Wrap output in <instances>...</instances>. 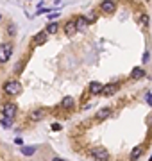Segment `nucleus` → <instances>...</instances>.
I'll use <instances>...</instances> for the list:
<instances>
[{
	"mask_svg": "<svg viewBox=\"0 0 152 161\" xmlns=\"http://www.w3.org/2000/svg\"><path fill=\"white\" fill-rule=\"evenodd\" d=\"M138 156H141V149H140V147H134V150L131 154V159H136Z\"/></svg>",
	"mask_w": 152,
	"mask_h": 161,
	"instance_id": "f3484780",
	"label": "nucleus"
},
{
	"mask_svg": "<svg viewBox=\"0 0 152 161\" xmlns=\"http://www.w3.org/2000/svg\"><path fill=\"white\" fill-rule=\"evenodd\" d=\"M11 122H13V120H11V118L0 117V124H2V125H6V127H9V125H11Z\"/></svg>",
	"mask_w": 152,
	"mask_h": 161,
	"instance_id": "a211bd4d",
	"label": "nucleus"
},
{
	"mask_svg": "<svg viewBox=\"0 0 152 161\" xmlns=\"http://www.w3.org/2000/svg\"><path fill=\"white\" fill-rule=\"evenodd\" d=\"M147 102L152 106V93H149V95H147Z\"/></svg>",
	"mask_w": 152,
	"mask_h": 161,
	"instance_id": "412c9836",
	"label": "nucleus"
},
{
	"mask_svg": "<svg viewBox=\"0 0 152 161\" xmlns=\"http://www.w3.org/2000/svg\"><path fill=\"white\" fill-rule=\"evenodd\" d=\"M147 61H149V52H145L143 54V63H147Z\"/></svg>",
	"mask_w": 152,
	"mask_h": 161,
	"instance_id": "4be33fe9",
	"label": "nucleus"
},
{
	"mask_svg": "<svg viewBox=\"0 0 152 161\" xmlns=\"http://www.w3.org/2000/svg\"><path fill=\"white\" fill-rule=\"evenodd\" d=\"M52 129H54V131H59V129H61V125H59V124H52Z\"/></svg>",
	"mask_w": 152,
	"mask_h": 161,
	"instance_id": "aec40b11",
	"label": "nucleus"
},
{
	"mask_svg": "<svg viewBox=\"0 0 152 161\" xmlns=\"http://www.w3.org/2000/svg\"><path fill=\"white\" fill-rule=\"evenodd\" d=\"M34 152H36V147H22V154L25 156H32Z\"/></svg>",
	"mask_w": 152,
	"mask_h": 161,
	"instance_id": "4468645a",
	"label": "nucleus"
},
{
	"mask_svg": "<svg viewBox=\"0 0 152 161\" xmlns=\"http://www.w3.org/2000/svg\"><path fill=\"white\" fill-rule=\"evenodd\" d=\"M4 88H6V91H7L9 95H18V93L22 91V86H20L18 80H7Z\"/></svg>",
	"mask_w": 152,
	"mask_h": 161,
	"instance_id": "f257e3e1",
	"label": "nucleus"
},
{
	"mask_svg": "<svg viewBox=\"0 0 152 161\" xmlns=\"http://www.w3.org/2000/svg\"><path fill=\"white\" fill-rule=\"evenodd\" d=\"M30 118H32V120H41V118H43V111H41V109H39V111H32Z\"/></svg>",
	"mask_w": 152,
	"mask_h": 161,
	"instance_id": "dca6fc26",
	"label": "nucleus"
},
{
	"mask_svg": "<svg viewBox=\"0 0 152 161\" xmlns=\"http://www.w3.org/2000/svg\"><path fill=\"white\" fill-rule=\"evenodd\" d=\"M15 115H16V104L9 102V104H6V106L2 108V117L11 118V120H13V117H15Z\"/></svg>",
	"mask_w": 152,
	"mask_h": 161,
	"instance_id": "7ed1b4c3",
	"label": "nucleus"
},
{
	"mask_svg": "<svg viewBox=\"0 0 152 161\" xmlns=\"http://www.w3.org/2000/svg\"><path fill=\"white\" fill-rule=\"evenodd\" d=\"M116 90H118V84H108V86H104V91H102V93H104V95H111V93H115Z\"/></svg>",
	"mask_w": 152,
	"mask_h": 161,
	"instance_id": "1a4fd4ad",
	"label": "nucleus"
},
{
	"mask_svg": "<svg viewBox=\"0 0 152 161\" xmlns=\"http://www.w3.org/2000/svg\"><path fill=\"white\" fill-rule=\"evenodd\" d=\"M111 117V108H102V109L97 111V118H100V120H104V118Z\"/></svg>",
	"mask_w": 152,
	"mask_h": 161,
	"instance_id": "39448f33",
	"label": "nucleus"
},
{
	"mask_svg": "<svg viewBox=\"0 0 152 161\" xmlns=\"http://www.w3.org/2000/svg\"><path fill=\"white\" fill-rule=\"evenodd\" d=\"M65 30H66V34H73V32L77 30V23H75V22H68L65 25Z\"/></svg>",
	"mask_w": 152,
	"mask_h": 161,
	"instance_id": "9b49d317",
	"label": "nucleus"
},
{
	"mask_svg": "<svg viewBox=\"0 0 152 161\" xmlns=\"http://www.w3.org/2000/svg\"><path fill=\"white\" fill-rule=\"evenodd\" d=\"M52 161H65V159H61V158H54Z\"/></svg>",
	"mask_w": 152,
	"mask_h": 161,
	"instance_id": "5701e85b",
	"label": "nucleus"
},
{
	"mask_svg": "<svg viewBox=\"0 0 152 161\" xmlns=\"http://www.w3.org/2000/svg\"><path fill=\"white\" fill-rule=\"evenodd\" d=\"M45 41H47V32H41V34L34 36V43H45Z\"/></svg>",
	"mask_w": 152,
	"mask_h": 161,
	"instance_id": "ddd939ff",
	"label": "nucleus"
},
{
	"mask_svg": "<svg viewBox=\"0 0 152 161\" xmlns=\"http://www.w3.org/2000/svg\"><path fill=\"white\" fill-rule=\"evenodd\" d=\"M100 7H102L104 13H113V11H115V4H113V2H102Z\"/></svg>",
	"mask_w": 152,
	"mask_h": 161,
	"instance_id": "6e6552de",
	"label": "nucleus"
},
{
	"mask_svg": "<svg viewBox=\"0 0 152 161\" xmlns=\"http://www.w3.org/2000/svg\"><path fill=\"white\" fill-rule=\"evenodd\" d=\"M143 75H145V70L140 68V66L132 68V72H131V77H132V79H140V77H143Z\"/></svg>",
	"mask_w": 152,
	"mask_h": 161,
	"instance_id": "0eeeda50",
	"label": "nucleus"
},
{
	"mask_svg": "<svg viewBox=\"0 0 152 161\" xmlns=\"http://www.w3.org/2000/svg\"><path fill=\"white\" fill-rule=\"evenodd\" d=\"M0 20H2V16H0Z\"/></svg>",
	"mask_w": 152,
	"mask_h": 161,
	"instance_id": "b1692460",
	"label": "nucleus"
},
{
	"mask_svg": "<svg viewBox=\"0 0 152 161\" xmlns=\"http://www.w3.org/2000/svg\"><path fill=\"white\" fill-rule=\"evenodd\" d=\"M91 156L99 161H108L109 159V152L104 149V147H95L93 150H91Z\"/></svg>",
	"mask_w": 152,
	"mask_h": 161,
	"instance_id": "f03ea898",
	"label": "nucleus"
},
{
	"mask_svg": "<svg viewBox=\"0 0 152 161\" xmlns=\"http://www.w3.org/2000/svg\"><path fill=\"white\" fill-rule=\"evenodd\" d=\"M77 30H84L88 27V23H90V20H86V18H82V16H81L79 20H77Z\"/></svg>",
	"mask_w": 152,
	"mask_h": 161,
	"instance_id": "9d476101",
	"label": "nucleus"
},
{
	"mask_svg": "<svg viewBox=\"0 0 152 161\" xmlns=\"http://www.w3.org/2000/svg\"><path fill=\"white\" fill-rule=\"evenodd\" d=\"M90 91H91V93H102V91H104V86H102L99 80H97V82H91V84H90Z\"/></svg>",
	"mask_w": 152,
	"mask_h": 161,
	"instance_id": "423d86ee",
	"label": "nucleus"
},
{
	"mask_svg": "<svg viewBox=\"0 0 152 161\" xmlns=\"http://www.w3.org/2000/svg\"><path fill=\"white\" fill-rule=\"evenodd\" d=\"M141 22H143V25L147 27V25H149V16H147V15H143V16H141Z\"/></svg>",
	"mask_w": 152,
	"mask_h": 161,
	"instance_id": "6ab92c4d",
	"label": "nucleus"
},
{
	"mask_svg": "<svg viewBox=\"0 0 152 161\" xmlns=\"http://www.w3.org/2000/svg\"><path fill=\"white\" fill-rule=\"evenodd\" d=\"M61 106H63V108H68V109L73 108V99H72V97H65V99H63V102H61Z\"/></svg>",
	"mask_w": 152,
	"mask_h": 161,
	"instance_id": "f8f14e48",
	"label": "nucleus"
},
{
	"mask_svg": "<svg viewBox=\"0 0 152 161\" xmlns=\"http://www.w3.org/2000/svg\"><path fill=\"white\" fill-rule=\"evenodd\" d=\"M11 52H13V48L9 45H6V43L0 45V63H6L11 58Z\"/></svg>",
	"mask_w": 152,
	"mask_h": 161,
	"instance_id": "20e7f679",
	"label": "nucleus"
},
{
	"mask_svg": "<svg viewBox=\"0 0 152 161\" xmlns=\"http://www.w3.org/2000/svg\"><path fill=\"white\" fill-rule=\"evenodd\" d=\"M56 30H58V23L56 22H50L48 25H47V32H48V34H54Z\"/></svg>",
	"mask_w": 152,
	"mask_h": 161,
	"instance_id": "2eb2a0df",
	"label": "nucleus"
}]
</instances>
